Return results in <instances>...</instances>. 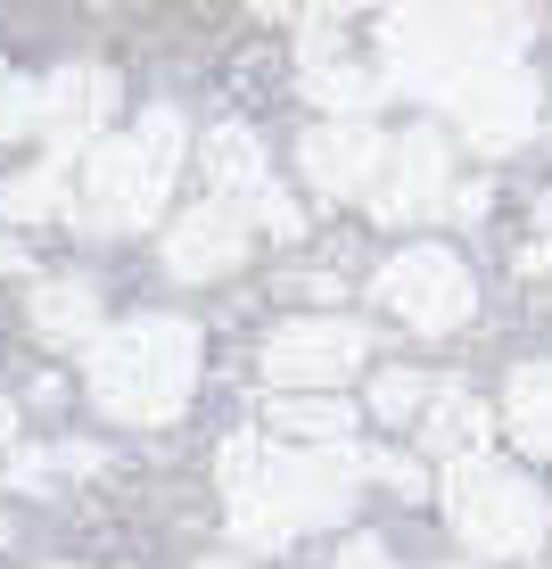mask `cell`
I'll use <instances>...</instances> for the list:
<instances>
[{
	"instance_id": "cell-20",
	"label": "cell",
	"mask_w": 552,
	"mask_h": 569,
	"mask_svg": "<svg viewBox=\"0 0 552 569\" xmlns=\"http://www.w3.org/2000/svg\"><path fill=\"white\" fill-rule=\"evenodd\" d=\"M429 397H438V388H429L421 371H380V380H371V413H380V421H412V413H429Z\"/></svg>"
},
{
	"instance_id": "cell-18",
	"label": "cell",
	"mask_w": 552,
	"mask_h": 569,
	"mask_svg": "<svg viewBox=\"0 0 552 569\" xmlns=\"http://www.w3.org/2000/svg\"><path fill=\"white\" fill-rule=\"evenodd\" d=\"M281 438H305V446H347V429H354V413L339 397H272V413H264Z\"/></svg>"
},
{
	"instance_id": "cell-14",
	"label": "cell",
	"mask_w": 552,
	"mask_h": 569,
	"mask_svg": "<svg viewBox=\"0 0 552 569\" xmlns=\"http://www.w3.org/2000/svg\"><path fill=\"white\" fill-rule=\"evenodd\" d=\"M33 330L58 347H91L100 339V289L91 281H42L33 289Z\"/></svg>"
},
{
	"instance_id": "cell-25",
	"label": "cell",
	"mask_w": 552,
	"mask_h": 569,
	"mask_svg": "<svg viewBox=\"0 0 552 569\" xmlns=\"http://www.w3.org/2000/svg\"><path fill=\"white\" fill-rule=\"evenodd\" d=\"M453 214H462V223H479V214H486V182H462V190H453Z\"/></svg>"
},
{
	"instance_id": "cell-16",
	"label": "cell",
	"mask_w": 552,
	"mask_h": 569,
	"mask_svg": "<svg viewBox=\"0 0 552 569\" xmlns=\"http://www.w3.org/2000/svg\"><path fill=\"white\" fill-rule=\"evenodd\" d=\"M207 173H214V190H240V199L272 190L264 182V141H255L248 124H214L207 132Z\"/></svg>"
},
{
	"instance_id": "cell-19",
	"label": "cell",
	"mask_w": 552,
	"mask_h": 569,
	"mask_svg": "<svg viewBox=\"0 0 552 569\" xmlns=\"http://www.w3.org/2000/svg\"><path fill=\"white\" fill-rule=\"evenodd\" d=\"M0 214H9V223H50V214H67V157H42L33 173H17V182L0 190Z\"/></svg>"
},
{
	"instance_id": "cell-10",
	"label": "cell",
	"mask_w": 552,
	"mask_h": 569,
	"mask_svg": "<svg viewBox=\"0 0 552 569\" xmlns=\"http://www.w3.org/2000/svg\"><path fill=\"white\" fill-rule=\"evenodd\" d=\"M445 199H453V149H445L438 124H421V132H404V141H397L388 182L371 190V207H380L388 223H421V214H438Z\"/></svg>"
},
{
	"instance_id": "cell-6",
	"label": "cell",
	"mask_w": 552,
	"mask_h": 569,
	"mask_svg": "<svg viewBox=\"0 0 552 569\" xmlns=\"http://www.w3.org/2000/svg\"><path fill=\"white\" fill-rule=\"evenodd\" d=\"M371 289H380V306L404 313L412 330H462L470 306H479V281H470V264L453 257V248H397Z\"/></svg>"
},
{
	"instance_id": "cell-29",
	"label": "cell",
	"mask_w": 552,
	"mask_h": 569,
	"mask_svg": "<svg viewBox=\"0 0 552 569\" xmlns=\"http://www.w3.org/2000/svg\"><path fill=\"white\" fill-rule=\"evenodd\" d=\"M207 569H240V561H207Z\"/></svg>"
},
{
	"instance_id": "cell-7",
	"label": "cell",
	"mask_w": 552,
	"mask_h": 569,
	"mask_svg": "<svg viewBox=\"0 0 552 569\" xmlns=\"http://www.w3.org/2000/svg\"><path fill=\"white\" fill-rule=\"evenodd\" d=\"M363 356H371L363 322H347V313H313V322H281L264 339V380L289 388V397H322V388H339Z\"/></svg>"
},
{
	"instance_id": "cell-11",
	"label": "cell",
	"mask_w": 552,
	"mask_h": 569,
	"mask_svg": "<svg viewBox=\"0 0 552 569\" xmlns=\"http://www.w3.org/2000/svg\"><path fill=\"white\" fill-rule=\"evenodd\" d=\"M248 264V214L231 199L190 207L182 223L165 231V272L173 281H214V272H240Z\"/></svg>"
},
{
	"instance_id": "cell-27",
	"label": "cell",
	"mask_w": 552,
	"mask_h": 569,
	"mask_svg": "<svg viewBox=\"0 0 552 569\" xmlns=\"http://www.w3.org/2000/svg\"><path fill=\"white\" fill-rule=\"evenodd\" d=\"M0 272H26V248H17L9 231H0Z\"/></svg>"
},
{
	"instance_id": "cell-3",
	"label": "cell",
	"mask_w": 552,
	"mask_h": 569,
	"mask_svg": "<svg viewBox=\"0 0 552 569\" xmlns=\"http://www.w3.org/2000/svg\"><path fill=\"white\" fill-rule=\"evenodd\" d=\"M371 470L354 446H305V455H272L255 462V479L231 496V537L255 545V553H272V545H289L298 528H330L354 512V487H363Z\"/></svg>"
},
{
	"instance_id": "cell-1",
	"label": "cell",
	"mask_w": 552,
	"mask_h": 569,
	"mask_svg": "<svg viewBox=\"0 0 552 569\" xmlns=\"http://www.w3.org/2000/svg\"><path fill=\"white\" fill-rule=\"evenodd\" d=\"M536 17L528 9H388L380 50H388V91L404 100H438L479 67H520Z\"/></svg>"
},
{
	"instance_id": "cell-28",
	"label": "cell",
	"mask_w": 552,
	"mask_h": 569,
	"mask_svg": "<svg viewBox=\"0 0 552 569\" xmlns=\"http://www.w3.org/2000/svg\"><path fill=\"white\" fill-rule=\"evenodd\" d=\"M0 438H17V405H0Z\"/></svg>"
},
{
	"instance_id": "cell-9",
	"label": "cell",
	"mask_w": 552,
	"mask_h": 569,
	"mask_svg": "<svg viewBox=\"0 0 552 569\" xmlns=\"http://www.w3.org/2000/svg\"><path fill=\"white\" fill-rule=\"evenodd\" d=\"M305 182L330 190V199H371V190L388 182V157H397V141H388L380 124H322L305 132Z\"/></svg>"
},
{
	"instance_id": "cell-21",
	"label": "cell",
	"mask_w": 552,
	"mask_h": 569,
	"mask_svg": "<svg viewBox=\"0 0 552 569\" xmlns=\"http://www.w3.org/2000/svg\"><path fill=\"white\" fill-rule=\"evenodd\" d=\"M17 132H42V83L0 74V141H17Z\"/></svg>"
},
{
	"instance_id": "cell-24",
	"label": "cell",
	"mask_w": 552,
	"mask_h": 569,
	"mask_svg": "<svg viewBox=\"0 0 552 569\" xmlns=\"http://www.w3.org/2000/svg\"><path fill=\"white\" fill-rule=\"evenodd\" d=\"M339 569H397V561H388V545H380V537H354L347 553H339Z\"/></svg>"
},
{
	"instance_id": "cell-17",
	"label": "cell",
	"mask_w": 552,
	"mask_h": 569,
	"mask_svg": "<svg viewBox=\"0 0 552 569\" xmlns=\"http://www.w3.org/2000/svg\"><path fill=\"white\" fill-rule=\"evenodd\" d=\"M305 100H322L339 124H371V108L388 100V74H363V67H313V74H305Z\"/></svg>"
},
{
	"instance_id": "cell-4",
	"label": "cell",
	"mask_w": 552,
	"mask_h": 569,
	"mask_svg": "<svg viewBox=\"0 0 552 569\" xmlns=\"http://www.w3.org/2000/svg\"><path fill=\"white\" fill-rule=\"evenodd\" d=\"M182 149H190V132H182L173 108H149L141 132L100 141L83 157V231H141V223H157Z\"/></svg>"
},
{
	"instance_id": "cell-22",
	"label": "cell",
	"mask_w": 552,
	"mask_h": 569,
	"mask_svg": "<svg viewBox=\"0 0 552 569\" xmlns=\"http://www.w3.org/2000/svg\"><path fill=\"white\" fill-rule=\"evenodd\" d=\"M363 470H371L380 487H397V496H429V470L412 462V455H380V446H371V455H363Z\"/></svg>"
},
{
	"instance_id": "cell-13",
	"label": "cell",
	"mask_w": 552,
	"mask_h": 569,
	"mask_svg": "<svg viewBox=\"0 0 552 569\" xmlns=\"http://www.w3.org/2000/svg\"><path fill=\"white\" fill-rule=\"evenodd\" d=\"M486 429H495V413H486L470 388H438L429 413H421V446L445 455V462H470V455H486Z\"/></svg>"
},
{
	"instance_id": "cell-12",
	"label": "cell",
	"mask_w": 552,
	"mask_h": 569,
	"mask_svg": "<svg viewBox=\"0 0 552 569\" xmlns=\"http://www.w3.org/2000/svg\"><path fill=\"white\" fill-rule=\"evenodd\" d=\"M108 108H116V74L108 67H58L50 83H42V132H50V149L58 157H74V149H100L108 141Z\"/></svg>"
},
{
	"instance_id": "cell-30",
	"label": "cell",
	"mask_w": 552,
	"mask_h": 569,
	"mask_svg": "<svg viewBox=\"0 0 552 569\" xmlns=\"http://www.w3.org/2000/svg\"><path fill=\"white\" fill-rule=\"evenodd\" d=\"M0 545H9V520H0Z\"/></svg>"
},
{
	"instance_id": "cell-15",
	"label": "cell",
	"mask_w": 552,
	"mask_h": 569,
	"mask_svg": "<svg viewBox=\"0 0 552 569\" xmlns=\"http://www.w3.org/2000/svg\"><path fill=\"white\" fill-rule=\"evenodd\" d=\"M503 421L528 455H552V363H520L511 371V397H503Z\"/></svg>"
},
{
	"instance_id": "cell-26",
	"label": "cell",
	"mask_w": 552,
	"mask_h": 569,
	"mask_svg": "<svg viewBox=\"0 0 552 569\" xmlns=\"http://www.w3.org/2000/svg\"><path fill=\"white\" fill-rule=\"evenodd\" d=\"M50 462H58V470H100V446H58Z\"/></svg>"
},
{
	"instance_id": "cell-23",
	"label": "cell",
	"mask_w": 552,
	"mask_h": 569,
	"mask_svg": "<svg viewBox=\"0 0 552 569\" xmlns=\"http://www.w3.org/2000/svg\"><path fill=\"white\" fill-rule=\"evenodd\" d=\"M248 207H255V223H264V231H272V240H298V231H305V214H298V207H289V199H281V190H255V199H248Z\"/></svg>"
},
{
	"instance_id": "cell-8",
	"label": "cell",
	"mask_w": 552,
	"mask_h": 569,
	"mask_svg": "<svg viewBox=\"0 0 552 569\" xmlns=\"http://www.w3.org/2000/svg\"><path fill=\"white\" fill-rule=\"evenodd\" d=\"M445 108H453V124L470 132V149L503 157V149H520L528 132H536L544 91H536L528 67H479V74H462V83L445 91Z\"/></svg>"
},
{
	"instance_id": "cell-2",
	"label": "cell",
	"mask_w": 552,
	"mask_h": 569,
	"mask_svg": "<svg viewBox=\"0 0 552 569\" xmlns=\"http://www.w3.org/2000/svg\"><path fill=\"white\" fill-rule=\"evenodd\" d=\"M83 380L108 421H173L199 388V330L182 313H141L91 339Z\"/></svg>"
},
{
	"instance_id": "cell-31",
	"label": "cell",
	"mask_w": 552,
	"mask_h": 569,
	"mask_svg": "<svg viewBox=\"0 0 552 569\" xmlns=\"http://www.w3.org/2000/svg\"><path fill=\"white\" fill-rule=\"evenodd\" d=\"M462 569H470V561H462Z\"/></svg>"
},
{
	"instance_id": "cell-5",
	"label": "cell",
	"mask_w": 552,
	"mask_h": 569,
	"mask_svg": "<svg viewBox=\"0 0 552 569\" xmlns=\"http://www.w3.org/2000/svg\"><path fill=\"white\" fill-rule=\"evenodd\" d=\"M445 520L470 553H536L544 528H552V503L536 479H520L511 462L495 455H470L445 470Z\"/></svg>"
}]
</instances>
